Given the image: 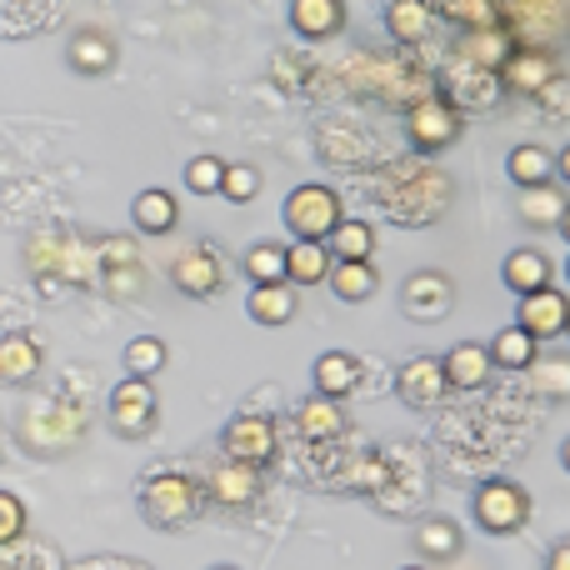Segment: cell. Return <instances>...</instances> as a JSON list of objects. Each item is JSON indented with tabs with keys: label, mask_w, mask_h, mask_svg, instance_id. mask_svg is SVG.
I'll list each match as a JSON object with an SVG mask.
<instances>
[{
	"label": "cell",
	"mask_w": 570,
	"mask_h": 570,
	"mask_svg": "<svg viewBox=\"0 0 570 570\" xmlns=\"http://www.w3.org/2000/svg\"><path fill=\"white\" fill-rule=\"evenodd\" d=\"M140 515H146L156 531H180L200 515V485L180 471H160L140 485Z\"/></svg>",
	"instance_id": "obj_1"
},
{
	"label": "cell",
	"mask_w": 570,
	"mask_h": 570,
	"mask_svg": "<svg viewBox=\"0 0 570 570\" xmlns=\"http://www.w3.org/2000/svg\"><path fill=\"white\" fill-rule=\"evenodd\" d=\"M341 220V200H335L331 186H301L285 196V230L295 240H325Z\"/></svg>",
	"instance_id": "obj_2"
},
{
	"label": "cell",
	"mask_w": 570,
	"mask_h": 570,
	"mask_svg": "<svg viewBox=\"0 0 570 570\" xmlns=\"http://www.w3.org/2000/svg\"><path fill=\"white\" fill-rule=\"evenodd\" d=\"M156 415H160V401L146 375H126L110 391V431L126 435V441H140V435L156 431Z\"/></svg>",
	"instance_id": "obj_3"
},
{
	"label": "cell",
	"mask_w": 570,
	"mask_h": 570,
	"mask_svg": "<svg viewBox=\"0 0 570 570\" xmlns=\"http://www.w3.org/2000/svg\"><path fill=\"white\" fill-rule=\"evenodd\" d=\"M531 521V495L515 481H485L475 491V525L491 535H515Z\"/></svg>",
	"instance_id": "obj_4"
},
{
	"label": "cell",
	"mask_w": 570,
	"mask_h": 570,
	"mask_svg": "<svg viewBox=\"0 0 570 570\" xmlns=\"http://www.w3.org/2000/svg\"><path fill=\"white\" fill-rule=\"evenodd\" d=\"M405 130H411V146L431 156V150H445L455 136H461V116H455L451 100L425 96V100H415V106H411V116H405Z\"/></svg>",
	"instance_id": "obj_5"
},
{
	"label": "cell",
	"mask_w": 570,
	"mask_h": 570,
	"mask_svg": "<svg viewBox=\"0 0 570 570\" xmlns=\"http://www.w3.org/2000/svg\"><path fill=\"white\" fill-rule=\"evenodd\" d=\"M220 451H226V461L266 465L276 455V425H271V415H256V411L236 415L226 425V435H220Z\"/></svg>",
	"instance_id": "obj_6"
},
{
	"label": "cell",
	"mask_w": 570,
	"mask_h": 570,
	"mask_svg": "<svg viewBox=\"0 0 570 570\" xmlns=\"http://www.w3.org/2000/svg\"><path fill=\"white\" fill-rule=\"evenodd\" d=\"M451 305H455V291H451V281H445L441 271H415V276H405L401 311L411 315V321L435 325V321H445V315H451Z\"/></svg>",
	"instance_id": "obj_7"
},
{
	"label": "cell",
	"mask_w": 570,
	"mask_h": 570,
	"mask_svg": "<svg viewBox=\"0 0 570 570\" xmlns=\"http://www.w3.org/2000/svg\"><path fill=\"white\" fill-rule=\"evenodd\" d=\"M515 325L531 331L535 341H556V335H566V325H570V295L551 291V285L521 295V315H515Z\"/></svg>",
	"instance_id": "obj_8"
},
{
	"label": "cell",
	"mask_w": 570,
	"mask_h": 570,
	"mask_svg": "<svg viewBox=\"0 0 570 570\" xmlns=\"http://www.w3.org/2000/svg\"><path fill=\"white\" fill-rule=\"evenodd\" d=\"M445 391H451V385H445V371L435 355H411V361L401 365V375H395V395H401L411 411H431Z\"/></svg>",
	"instance_id": "obj_9"
},
{
	"label": "cell",
	"mask_w": 570,
	"mask_h": 570,
	"mask_svg": "<svg viewBox=\"0 0 570 570\" xmlns=\"http://www.w3.org/2000/svg\"><path fill=\"white\" fill-rule=\"evenodd\" d=\"M170 281H176L180 295L206 301V295H216L220 285H226V261H220L210 246H196V250H186V256L170 266Z\"/></svg>",
	"instance_id": "obj_10"
},
{
	"label": "cell",
	"mask_w": 570,
	"mask_h": 570,
	"mask_svg": "<svg viewBox=\"0 0 570 570\" xmlns=\"http://www.w3.org/2000/svg\"><path fill=\"white\" fill-rule=\"evenodd\" d=\"M441 371H445V385H451V391H481V385L491 381L495 361L481 341H461L441 355Z\"/></svg>",
	"instance_id": "obj_11"
},
{
	"label": "cell",
	"mask_w": 570,
	"mask_h": 570,
	"mask_svg": "<svg viewBox=\"0 0 570 570\" xmlns=\"http://www.w3.org/2000/svg\"><path fill=\"white\" fill-rule=\"evenodd\" d=\"M206 491H210V501H220L226 511H240V505H250V501L261 495V465L216 461V471H210Z\"/></svg>",
	"instance_id": "obj_12"
},
{
	"label": "cell",
	"mask_w": 570,
	"mask_h": 570,
	"mask_svg": "<svg viewBox=\"0 0 570 570\" xmlns=\"http://www.w3.org/2000/svg\"><path fill=\"white\" fill-rule=\"evenodd\" d=\"M46 365V351L30 331H6L0 335V385H26L40 375Z\"/></svg>",
	"instance_id": "obj_13"
},
{
	"label": "cell",
	"mask_w": 570,
	"mask_h": 570,
	"mask_svg": "<svg viewBox=\"0 0 570 570\" xmlns=\"http://www.w3.org/2000/svg\"><path fill=\"white\" fill-rule=\"evenodd\" d=\"M501 80L511 90H521V96H541L556 80V60L546 56V50H511V56L501 60Z\"/></svg>",
	"instance_id": "obj_14"
},
{
	"label": "cell",
	"mask_w": 570,
	"mask_h": 570,
	"mask_svg": "<svg viewBox=\"0 0 570 570\" xmlns=\"http://www.w3.org/2000/svg\"><path fill=\"white\" fill-rule=\"evenodd\" d=\"M66 60H70V70H80V76H106V70L116 66V40H110L106 30L86 26V30L70 36Z\"/></svg>",
	"instance_id": "obj_15"
},
{
	"label": "cell",
	"mask_w": 570,
	"mask_h": 570,
	"mask_svg": "<svg viewBox=\"0 0 570 570\" xmlns=\"http://www.w3.org/2000/svg\"><path fill=\"white\" fill-rule=\"evenodd\" d=\"M291 26L305 40H325L345 26V0H291Z\"/></svg>",
	"instance_id": "obj_16"
},
{
	"label": "cell",
	"mask_w": 570,
	"mask_h": 570,
	"mask_svg": "<svg viewBox=\"0 0 570 570\" xmlns=\"http://www.w3.org/2000/svg\"><path fill=\"white\" fill-rule=\"evenodd\" d=\"M130 220H136L140 236H170L180 220V206L170 190H140V196L130 200Z\"/></svg>",
	"instance_id": "obj_17"
},
{
	"label": "cell",
	"mask_w": 570,
	"mask_h": 570,
	"mask_svg": "<svg viewBox=\"0 0 570 570\" xmlns=\"http://www.w3.org/2000/svg\"><path fill=\"white\" fill-rule=\"evenodd\" d=\"M361 385V361L351 351H325L315 361V395H331V401H345V395Z\"/></svg>",
	"instance_id": "obj_18"
},
{
	"label": "cell",
	"mask_w": 570,
	"mask_h": 570,
	"mask_svg": "<svg viewBox=\"0 0 570 570\" xmlns=\"http://www.w3.org/2000/svg\"><path fill=\"white\" fill-rule=\"evenodd\" d=\"M566 206H570V200L561 196V186H551V180H546V186H525L521 200H515L521 220H525V226H535V230H556V226H561Z\"/></svg>",
	"instance_id": "obj_19"
},
{
	"label": "cell",
	"mask_w": 570,
	"mask_h": 570,
	"mask_svg": "<svg viewBox=\"0 0 570 570\" xmlns=\"http://www.w3.org/2000/svg\"><path fill=\"white\" fill-rule=\"evenodd\" d=\"M485 351H491L495 371H531L535 355H541V341L531 331H521V325H505V331H495V341Z\"/></svg>",
	"instance_id": "obj_20"
},
{
	"label": "cell",
	"mask_w": 570,
	"mask_h": 570,
	"mask_svg": "<svg viewBox=\"0 0 570 570\" xmlns=\"http://www.w3.org/2000/svg\"><path fill=\"white\" fill-rule=\"evenodd\" d=\"M331 276V250H325V240H295L291 250H285V281L291 285H321Z\"/></svg>",
	"instance_id": "obj_21"
},
{
	"label": "cell",
	"mask_w": 570,
	"mask_h": 570,
	"mask_svg": "<svg viewBox=\"0 0 570 570\" xmlns=\"http://www.w3.org/2000/svg\"><path fill=\"white\" fill-rule=\"evenodd\" d=\"M246 311H250V321H261V325H285L295 315V285L291 281L256 285L250 301H246Z\"/></svg>",
	"instance_id": "obj_22"
},
{
	"label": "cell",
	"mask_w": 570,
	"mask_h": 570,
	"mask_svg": "<svg viewBox=\"0 0 570 570\" xmlns=\"http://www.w3.org/2000/svg\"><path fill=\"white\" fill-rule=\"evenodd\" d=\"M295 421H301V435H311V441H331V435L345 431V411H341V401H331V395H311V401H301Z\"/></svg>",
	"instance_id": "obj_23"
},
{
	"label": "cell",
	"mask_w": 570,
	"mask_h": 570,
	"mask_svg": "<svg viewBox=\"0 0 570 570\" xmlns=\"http://www.w3.org/2000/svg\"><path fill=\"white\" fill-rule=\"evenodd\" d=\"M331 261H371L375 256V226L371 220H341V226L331 230Z\"/></svg>",
	"instance_id": "obj_24"
},
{
	"label": "cell",
	"mask_w": 570,
	"mask_h": 570,
	"mask_svg": "<svg viewBox=\"0 0 570 570\" xmlns=\"http://www.w3.org/2000/svg\"><path fill=\"white\" fill-rule=\"evenodd\" d=\"M465 66H481V70H501V60L511 56V40H505L501 26H475L461 46Z\"/></svg>",
	"instance_id": "obj_25"
},
{
	"label": "cell",
	"mask_w": 570,
	"mask_h": 570,
	"mask_svg": "<svg viewBox=\"0 0 570 570\" xmlns=\"http://www.w3.org/2000/svg\"><path fill=\"white\" fill-rule=\"evenodd\" d=\"M505 285H511L515 295L541 291V285H551V261H546L541 250H511V256H505Z\"/></svg>",
	"instance_id": "obj_26"
},
{
	"label": "cell",
	"mask_w": 570,
	"mask_h": 570,
	"mask_svg": "<svg viewBox=\"0 0 570 570\" xmlns=\"http://www.w3.org/2000/svg\"><path fill=\"white\" fill-rule=\"evenodd\" d=\"M431 6L425 0H395L391 10H385V26H391V36L401 40V46H415V40L431 36Z\"/></svg>",
	"instance_id": "obj_27"
},
{
	"label": "cell",
	"mask_w": 570,
	"mask_h": 570,
	"mask_svg": "<svg viewBox=\"0 0 570 570\" xmlns=\"http://www.w3.org/2000/svg\"><path fill=\"white\" fill-rule=\"evenodd\" d=\"M505 170H511L515 186H546V180L556 176V156L546 146H515L511 160H505Z\"/></svg>",
	"instance_id": "obj_28"
},
{
	"label": "cell",
	"mask_w": 570,
	"mask_h": 570,
	"mask_svg": "<svg viewBox=\"0 0 570 570\" xmlns=\"http://www.w3.org/2000/svg\"><path fill=\"white\" fill-rule=\"evenodd\" d=\"M415 551H421L425 561H451V556H461V525L441 521V515L421 521V531H415Z\"/></svg>",
	"instance_id": "obj_29"
},
{
	"label": "cell",
	"mask_w": 570,
	"mask_h": 570,
	"mask_svg": "<svg viewBox=\"0 0 570 570\" xmlns=\"http://www.w3.org/2000/svg\"><path fill=\"white\" fill-rule=\"evenodd\" d=\"M331 291L341 295V301H365V295L375 291V266L371 261H331Z\"/></svg>",
	"instance_id": "obj_30"
},
{
	"label": "cell",
	"mask_w": 570,
	"mask_h": 570,
	"mask_svg": "<svg viewBox=\"0 0 570 570\" xmlns=\"http://www.w3.org/2000/svg\"><path fill=\"white\" fill-rule=\"evenodd\" d=\"M246 276H250V285L285 281V246H271V240L250 246V250H246Z\"/></svg>",
	"instance_id": "obj_31"
},
{
	"label": "cell",
	"mask_w": 570,
	"mask_h": 570,
	"mask_svg": "<svg viewBox=\"0 0 570 570\" xmlns=\"http://www.w3.org/2000/svg\"><path fill=\"white\" fill-rule=\"evenodd\" d=\"M126 371L130 375H156L166 371V341H156V335H136V341L126 345Z\"/></svg>",
	"instance_id": "obj_32"
},
{
	"label": "cell",
	"mask_w": 570,
	"mask_h": 570,
	"mask_svg": "<svg viewBox=\"0 0 570 570\" xmlns=\"http://www.w3.org/2000/svg\"><path fill=\"white\" fill-rule=\"evenodd\" d=\"M535 371V391L551 395V401H570V355H541Z\"/></svg>",
	"instance_id": "obj_33"
},
{
	"label": "cell",
	"mask_w": 570,
	"mask_h": 570,
	"mask_svg": "<svg viewBox=\"0 0 570 570\" xmlns=\"http://www.w3.org/2000/svg\"><path fill=\"white\" fill-rule=\"evenodd\" d=\"M220 196L236 200V206L256 200L261 196V170L256 166H226V176H220Z\"/></svg>",
	"instance_id": "obj_34"
},
{
	"label": "cell",
	"mask_w": 570,
	"mask_h": 570,
	"mask_svg": "<svg viewBox=\"0 0 570 570\" xmlns=\"http://www.w3.org/2000/svg\"><path fill=\"white\" fill-rule=\"evenodd\" d=\"M220 176H226V160H216V156H196L186 166V186L196 196H220Z\"/></svg>",
	"instance_id": "obj_35"
},
{
	"label": "cell",
	"mask_w": 570,
	"mask_h": 570,
	"mask_svg": "<svg viewBox=\"0 0 570 570\" xmlns=\"http://www.w3.org/2000/svg\"><path fill=\"white\" fill-rule=\"evenodd\" d=\"M26 525H30L26 501L10 495V491H0V546H16L20 535H26Z\"/></svg>",
	"instance_id": "obj_36"
},
{
	"label": "cell",
	"mask_w": 570,
	"mask_h": 570,
	"mask_svg": "<svg viewBox=\"0 0 570 570\" xmlns=\"http://www.w3.org/2000/svg\"><path fill=\"white\" fill-rule=\"evenodd\" d=\"M100 266H106V271L140 266V256H136V246H130L126 236H110V240H100Z\"/></svg>",
	"instance_id": "obj_37"
},
{
	"label": "cell",
	"mask_w": 570,
	"mask_h": 570,
	"mask_svg": "<svg viewBox=\"0 0 570 570\" xmlns=\"http://www.w3.org/2000/svg\"><path fill=\"white\" fill-rule=\"evenodd\" d=\"M546 570H570V541H561L551 551V561H546Z\"/></svg>",
	"instance_id": "obj_38"
},
{
	"label": "cell",
	"mask_w": 570,
	"mask_h": 570,
	"mask_svg": "<svg viewBox=\"0 0 570 570\" xmlns=\"http://www.w3.org/2000/svg\"><path fill=\"white\" fill-rule=\"evenodd\" d=\"M556 176H561V180H570V146L561 150V156H556Z\"/></svg>",
	"instance_id": "obj_39"
},
{
	"label": "cell",
	"mask_w": 570,
	"mask_h": 570,
	"mask_svg": "<svg viewBox=\"0 0 570 570\" xmlns=\"http://www.w3.org/2000/svg\"><path fill=\"white\" fill-rule=\"evenodd\" d=\"M556 230H561V236L570 240V206H566V216H561V226H556Z\"/></svg>",
	"instance_id": "obj_40"
},
{
	"label": "cell",
	"mask_w": 570,
	"mask_h": 570,
	"mask_svg": "<svg viewBox=\"0 0 570 570\" xmlns=\"http://www.w3.org/2000/svg\"><path fill=\"white\" fill-rule=\"evenodd\" d=\"M561 465H566V471H570V441L561 445Z\"/></svg>",
	"instance_id": "obj_41"
},
{
	"label": "cell",
	"mask_w": 570,
	"mask_h": 570,
	"mask_svg": "<svg viewBox=\"0 0 570 570\" xmlns=\"http://www.w3.org/2000/svg\"><path fill=\"white\" fill-rule=\"evenodd\" d=\"M210 570H236V566H210Z\"/></svg>",
	"instance_id": "obj_42"
},
{
	"label": "cell",
	"mask_w": 570,
	"mask_h": 570,
	"mask_svg": "<svg viewBox=\"0 0 570 570\" xmlns=\"http://www.w3.org/2000/svg\"><path fill=\"white\" fill-rule=\"evenodd\" d=\"M405 570H425V566H405Z\"/></svg>",
	"instance_id": "obj_43"
},
{
	"label": "cell",
	"mask_w": 570,
	"mask_h": 570,
	"mask_svg": "<svg viewBox=\"0 0 570 570\" xmlns=\"http://www.w3.org/2000/svg\"><path fill=\"white\" fill-rule=\"evenodd\" d=\"M566 281H570V261H566Z\"/></svg>",
	"instance_id": "obj_44"
},
{
	"label": "cell",
	"mask_w": 570,
	"mask_h": 570,
	"mask_svg": "<svg viewBox=\"0 0 570 570\" xmlns=\"http://www.w3.org/2000/svg\"><path fill=\"white\" fill-rule=\"evenodd\" d=\"M566 335H570V325H566Z\"/></svg>",
	"instance_id": "obj_45"
}]
</instances>
